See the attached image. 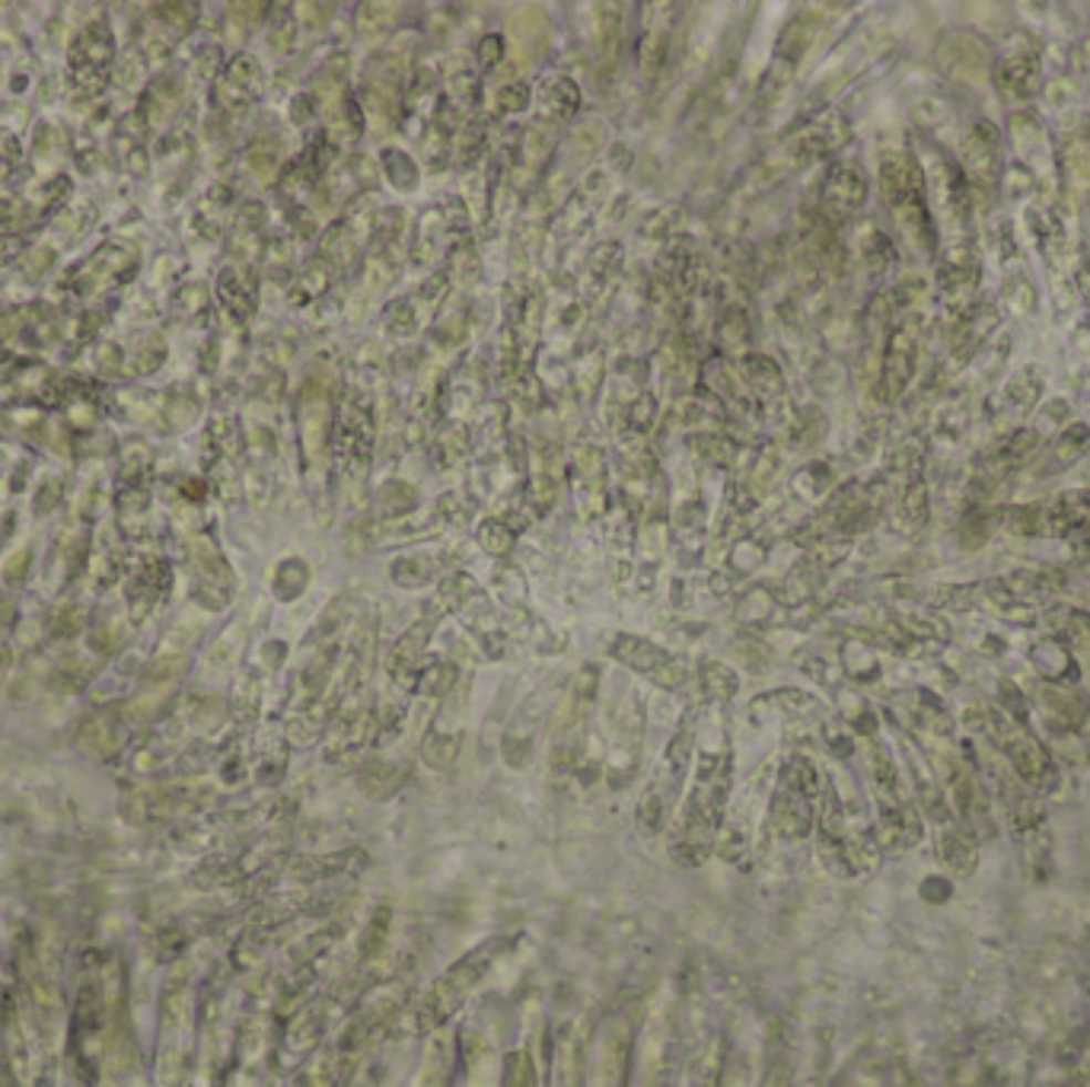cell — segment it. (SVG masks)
<instances>
[{"mask_svg":"<svg viewBox=\"0 0 1090 1087\" xmlns=\"http://www.w3.org/2000/svg\"><path fill=\"white\" fill-rule=\"evenodd\" d=\"M396 20H399V7H393V3H367V7H361L357 32H361V39L380 42V39H386L393 32Z\"/></svg>","mask_w":1090,"mask_h":1087,"instance_id":"cell-16","label":"cell"},{"mask_svg":"<svg viewBox=\"0 0 1090 1087\" xmlns=\"http://www.w3.org/2000/svg\"><path fill=\"white\" fill-rule=\"evenodd\" d=\"M501 58H505V39L501 35H485L479 42L481 71H491Z\"/></svg>","mask_w":1090,"mask_h":1087,"instance_id":"cell-48","label":"cell"},{"mask_svg":"<svg viewBox=\"0 0 1090 1087\" xmlns=\"http://www.w3.org/2000/svg\"><path fill=\"white\" fill-rule=\"evenodd\" d=\"M61 495V478H52L45 488H42V495H39V510H45V507H52L54 505V498Z\"/></svg>","mask_w":1090,"mask_h":1087,"instance_id":"cell-51","label":"cell"},{"mask_svg":"<svg viewBox=\"0 0 1090 1087\" xmlns=\"http://www.w3.org/2000/svg\"><path fill=\"white\" fill-rule=\"evenodd\" d=\"M481 147H485V122H469L466 132H463V141L456 144V163L463 169H476Z\"/></svg>","mask_w":1090,"mask_h":1087,"instance_id":"cell-32","label":"cell"},{"mask_svg":"<svg viewBox=\"0 0 1090 1087\" xmlns=\"http://www.w3.org/2000/svg\"><path fill=\"white\" fill-rule=\"evenodd\" d=\"M539 112L549 122L571 118L581 108V86L568 74H542L539 80Z\"/></svg>","mask_w":1090,"mask_h":1087,"instance_id":"cell-7","label":"cell"},{"mask_svg":"<svg viewBox=\"0 0 1090 1087\" xmlns=\"http://www.w3.org/2000/svg\"><path fill=\"white\" fill-rule=\"evenodd\" d=\"M150 451L141 444V441H132L128 447H125V453H122V476L128 478V482H134V478H141L147 469H150Z\"/></svg>","mask_w":1090,"mask_h":1087,"instance_id":"cell-41","label":"cell"},{"mask_svg":"<svg viewBox=\"0 0 1090 1087\" xmlns=\"http://www.w3.org/2000/svg\"><path fill=\"white\" fill-rule=\"evenodd\" d=\"M217 297L230 317L237 322H246L256 313V278L242 275L240 268H224L217 278Z\"/></svg>","mask_w":1090,"mask_h":1087,"instance_id":"cell-8","label":"cell"},{"mask_svg":"<svg viewBox=\"0 0 1090 1087\" xmlns=\"http://www.w3.org/2000/svg\"><path fill=\"white\" fill-rule=\"evenodd\" d=\"M744 380L759 393V396H781L785 393V376H781V367L771 361V358H762V354H749L744 358Z\"/></svg>","mask_w":1090,"mask_h":1087,"instance_id":"cell-15","label":"cell"},{"mask_svg":"<svg viewBox=\"0 0 1090 1087\" xmlns=\"http://www.w3.org/2000/svg\"><path fill=\"white\" fill-rule=\"evenodd\" d=\"M437 342H444V345H456L463 335H466V325L459 322V319H444L440 325H437Z\"/></svg>","mask_w":1090,"mask_h":1087,"instance_id":"cell-50","label":"cell"},{"mask_svg":"<svg viewBox=\"0 0 1090 1087\" xmlns=\"http://www.w3.org/2000/svg\"><path fill=\"white\" fill-rule=\"evenodd\" d=\"M268 10H271L268 3H233L230 7V17H227V39L230 42H242Z\"/></svg>","mask_w":1090,"mask_h":1087,"instance_id":"cell-24","label":"cell"},{"mask_svg":"<svg viewBox=\"0 0 1090 1087\" xmlns=\"http://www.w3.org/2000/svg\"><path fill=\"white\" fill-rule=\"evenodd\" d=\"M90 220H93V208L90 205H77V208H68V211L58 214L54 230H58V237L64 239V242H71V239H77L90 227Z\"/></svg>","mask_w":1090,"mask_h":1087,"instance_id":"cell-35","label":"cell"},{"mask_svg":"<svg viewBox=\"0 0 1090 1087\" xmlns=\"http://www.w3.org/2000/svg\"><path fill=\"white\" fill-rule=\"evenodd\" d=\"M364 132V112L354 100H345L329 118V144H354Z\"/></svg>","mask_w":1090,"mask_h":1087,"instance_id":"cell-17","label":"cell"},{"mask_svg":"<svg viewBox=\"0 0 1090 1087\" xmlns=\"http://www.w3.org/2000/svg\"><path fill=\"white\" fill-rule=\"evenodd\" d=\"M179 103H183V93H179V83L169 77H160L144 96V122L147 125H163L166 118H173L179 112Z\"/></svg>","mask_w":1090,"mask_h":1087,"instance_id":"cell-14","label":"cell"},{"mask_svg":"<svg viewBox=\"0 0 1090 1087\" xmlns=\"http://www.w3.org/2000/svg\"><path fill=\"white\" fill-rule=\"evenodd\" d=\"M527 106H530V86L527 83H510L495 96V112H501V115H517Z\"/></svg>","mask_w":1090,"mask_h":1087,"instance_id":"cell-40","label":"cell"},{"mask_svg":"<svg viewBox=\"0 0 1090 1087\" xmlns=\"http://www.w3.org/2000/svg\"><path fill=\"white\" fill-rule=\"evenodd\" d=\"M447 278L463 284V288H473L481 281V262L476 256V249L469 242H456L447 256Z\"/></svg>","mask_w":1090,"mask_h":1087,"instance_id":"cell-19","label":"cell"},{"mask_svg":"<svg viewBox=\"0 0 1090 1087\" xmlns=\"http://www.w3.org/2000/svg\"><path fill=\"white\" fill-rule=\"evenodd\" d=\"M208 307H211V297H208V288L205 284H198V281H191V284H183L179 291H176V297H173V310H176V317L179 319H201L205 313H208Z\"/></svg>","mask_w":1090,"mask_h":1087,"instance_id":"cell-23","label":"cell"},{"mask_svg":"<svg viewBox=\"0 0 1090 1087\" xmlns=\"http://www.w3.org/2000/svg\"><path fill=\"white\" fill-rule=\"evenodd\" d=\"M266 90V74L259 68V61L252 54H237L217 77V86H214V106L220 108L224 115L237 118L242 112L259 103Z\"/></svg>","mask_w":1090,"mask_h":1087,"instance_id":"cell-3","label":"cell"},{"mask_svg":"<svg viewBox=\"0 0 1090 1087\" xmlns=\"http://www.w3.org/2000/svg\"><path fill=\"white\" fill-rule=\"evenodd\" d=\"M329 281H332V275H329V262H325L322 256L310 259V262H307V268L300 271V278H297V303H303V300H313V297H322V293L329 291Z\"/></svg>","mask_w":1090,"mask_h":1087,"instance_id":"cell-22","label":"cell"},{"mask_svg":"<svg viewBox=\"0 0 1090 1087\" xmlns=\"http://www.w3.org/2000/svg\"><path fill=\"white\" fill-rule=\"evenodd\" d=\"M654 418H657V402H654L651 393H641V396L629 405V425L635 427L639 434H644L647 427L654 425Z\"/></svg>","mask_w":1090,"mask_h":1087,"instance_id":"cell-43","label":"cell"},{"mask_svg":"<svg viewBox=\"0 0 1090 1087\" xmlns=\"http://www.w3.org/2000/svg\"><path fill=\"white\" fill-rule=\"evenodd\" d=\"M383 166H386L390 183L402 188V191H412V188L418 186V166H415V159L408 157V154L390 147V151H383Z\"/></svg>","mask_w":1090,"mask_h":1087,"instance_id":"cell-25","label":"cell"},{"mask_svg":"<svg viewBox=\"0 0 1090 1087\" xmlns=\"http://www.w3.org/2000/svg\"><path fill=\"white\" fill-rule=\"evenodd\" d=\"M271 10H274V17H271V45L278 52H288L293 45V10L288 3L271 7Z\"/></svg>","mask_w":1090,"mask_h":1087,"instance_id":"cell-39","label":"cell"},{"mask_svg":"<svg viewBox=\"0 0 1090 1087\" xmlns=\"http://www.w3.org/2000/svg\"><path fill=\"white\" fill-rule=\"evenodd\" d=\"M246 159H249V169L256 173V176H271L274 169H278V159H281V144L274 141V137H262V141H256L252 147H249V154H246Z\"/></svg>","mask_w":1090,"mask_h":1087,"instance_id":"cell-30","label":"cell"},{"mask_svg":"<svg viewBox=\"0 0 1090 1087\" xmlns=\"http://www.w3.org/2000/svg\"><path fill=\"white\" fill-rule=\"evenodd\" d=\"M137 266H141V259H137V252H134L132 246L106 242L90 259H83L81 266L71 268L68 288H74L83 297H96V293H106L112 288L128 284Z\"/></svg>","mask_w":1090,"mask_h":1087,"instance_id":"cell-1","label":"cell"},{"mask_svg":"<svg viewBox=\"0 0 1090 1087\" xmlns=\"http://www.w3.org/2000/svg\"><path fill=\"white\" fill-rule=\"evenodd\" d=\"M851 137L849 122L842 115H820L788 137V154L795 159H817L839 151Z\"/></svg>","mask_w":1090,"mask_h":1087,"instance_id":"cell-4","label":"cell"},{"mask_svg":"<svg viewBox=\"0 0 1090 1087\" xmlns=\"http://www.w3.org/2000/svg\"><path fill=\"white\" fill-rule=\"evenodd\" d=\"M600 380H603V351H586L584 358L578 361V367H574V386H578L581 396L590 398L596 393Z\"/></svg>","mask_w":1090,"mask_h":1087,"instance_id":"cell-29","label":"cell"},{"mask_svg":"<svg viewBox=\"0 0 1090 1087\" xmlns=\"http://www.w3.org/2000/svg\"><path fill=\"white\" fill-rule=\"evenodd\" d=\"M447 275L440 271V275H434V278H427L425 284L418 288V293L412 297V307H415V317H418V322L422 319H427V317H434V310L440 307V300H444V293H447Z\"/></svg>","mask_w":1090,"mask_h":1087,"instance_id":"cell-28","label":"cell"},{"mask_svg":"<svg viewBox=\"0 0 1090 1087\" xmlns=\"http://www.w3.org/2000/svg\"><path fill=\"white\" fill-rule=\"evenodd\" d=\"M469 451V427L466 425H450L444 434H440V459L444 463H459L463 456Z\"/></svg>","mask_w":1090,"mask_h":1087,"instance_id":"cell-38","label":"cell"},{"mask_svg":"<svg viewBox=\"0 0 1090 1087\" xmlns=\"http://www.w3.org/2000/svg\"><path fill=\"white\" fill-rule=\"evenodd\" d=\"M52 262H54V249L49 246V242H42V246H32V249L27 252L29 278H39V275H45V271L52 268Z\"/></svg>","mask_w":1090,"mask_h":1087,"instance_id":"cell-47","label":"cell"},{"mask_svg":"<svg viewBox=\"0 0 1090 1087\" xmlns=\"http://www.w3.org/2000/svg\"><path fill=\"white\" fill-rule=\"evenodd\" d=\"M198 398L188 393L186 386H176L169 390L166 398H163V418L169 422L173 427H188L195 418H198Z\"/></svg>","mask_w":1090,"mask_h":1087,"instance_id":"cell-21","label":"cell"},{"mask_svg":"<svg viewBox=\"0 0 1090 1087\" xmlns=\"http://www.w3.org/2000/svg\"><path fill=\"white\" fill-rule=\"evenodd\" d=\"M864 195H868V183L861 169L854 163H839L829 169L823 183V214L839 224L864 205Z\"/></svg>","mask_w":1090,"mask_h":1087,"instance_id":"cell-5","label":"cell"},{"mask_svg":"<svg viewBox=\"0 0 1090 1087\" xmlns=\"http://www.w3.org/2000/svg\"><path fill=\"white\" fill-rule=\"evenodd\" d=\"M262 220H266V211L259 205H246L237 217L230 246L240 259H256L262 252Z\"/></svg>","mask_w":1090,"mask_h":1087,"instance_id":"cell-12","label":"cell"},{"mask_svg":"<svg viewBox=\"0 0 1090 1087\" xmlns=\"http://www.w3.org/2000/svg\"><path fill=\"white\" fill-rule=\"evenodd\" d=\"M227 205H230V188L227 186H214L205 195V201L198 208V220L208 224V237H217V227H220V217L227 211Z\"/></svg>","mask_w":1090,"mask_h":1087,"instance_id":"cell-33","label":"cell"},{"mask_svg":"<svg viewBox=\"0 0 1090 1087\" xmlns=\"http://www.w3.org/2000/svg\"><path fill=\"white\" fill-rule=\"evenodd\" d=\"M125 144H132V147H128V154H125V166L132 169V176H147V169H150V157H147V151H144L141 144H134V141H125Z\"/></svg>","mask_w":1090,"mask_h":1087,"instance_id":"cell-49","label":"cell"},{"mask_svg":"<svg viewBox=\"0 0 1090 1087\" xmlns=\"http://www.w3.org/2000/svg\"><path fill=\"white\" fill-rule=\"evenodd\" d=\"M13 390L23 398H49L58 393V380L45 364H27L13 373Z\"/></svg>","mask_w":1090,"mask_h":1087,"instance_id":"cell-18","label":"cell"},{"mask_svg":"<svg viewBox=\"0 0 1090 1087\" xmlns=\"http://www.w3.org/2000/svg\"><path fill=\"white\" fill-rule=\"evenodd\" d=\"M122 351H125V376H144L166 361V339L160 332H134Z\"/></svg>","mask_w":1090,"mask_h":1087,"instance_id":"cell-11","label":"cell"},{"mask_svg":"<svg viewBox=\"0 0 1090 1087\" xmlns=\"http://www.w3.org/2000/svg\"><path fill=\"white\" fill-rule=\"evenodd\" d=\"M217 68H220V49H217V45H205V49L198 52V58H195V64H191V71H195V77L198 80L220 77Z\"/></svg>","mask_w":1090,"mask_h":1087,"instance_id":"cell-45","label":"cell"},{"mask_svg":"<svg viewBox=\"0 0 1090 1087\" xmlns=\"http://www.w3.org/2000/svg\"><path fill=\"white\" fill-rule=\"evenodd\" d=\"M122 398V412L132 418V422H137V425H154V427H160L163 431V402L160 405H150V393H125V396H118Z\"/></svg>","mask_w":1090,"mask_h":1087,"instance_id":"cell-26","label":"cell"},{"mask_svg":"<svg viewBox=\"0 0 1090 1087\" xmlns=\"http://www.w3.org/2000/svg\"><path fill=\"white\" fill-rule=\"evenodd\" d=\"M444 220H437V211H427L425 220L418 224V237H415V259L418 262H430L440 249L444 239Z\"/></svg>","mask_w":1090,"mask_h":1087,"instance_id":"cell-27","label":"cell"},{"mask_svg":"<svg viewBox=\"0 0 1090 1087\" xmlns=\"http://www.w3.org/2000/svg\"><path fill=\"white\" fill-rule=\"evenodd\" d=\"M20 163V144L17 137L7 132H0V179H7Z\"/></svg>","mask_w":1090,"mask_h":1087,"instance_id":"cell-46","label":"cell"},{"mask_svg":"<svg viewBox=\"0 0 1090 1087\" xmlns=\"http://www.w3.org/2000/svg\"><path fill=\"white\" fill-rule=\"evenodd\" d=\"M96 371L103 376H125V351H122V345L106 342V345L96 348Z\"/></svg>","mask_w":1090,"mask_h":1087,"instance_id":"cell-44","label":"cell"},{"mask_svg":"<svg viewBox=\"0 0 1090 1087\" xmlns=\"http://www.w3.org/2000/svg\"><path fill=\"white\" fill-rule=\"evenodd\" d=\"M556 141H559L556 122H549V118H539V122H532L530 128H527V134L520 137L517 169H523V173L536 176V173L546 166V159H549V154H552Z\"/></svg>","mask_w":1090,"mask_h":1087,"instance_id":"cell-10","label":"cell"},{"mask_svg":"<svg viewBox=\"0 0 1090 1087\" xmlns=\"http://www.w3.org/2000/svg\"><path fill=\"white\" fill-rule=\"evenodd\" d=\"M692 447L702 453V456L715 459V463H727L734 456V444L724 434H695L692 437Z\"/></svg>","mask_w":1090,"mask_h":1087,"instance_id":"cell-42","label":"cell"},{"mask_svg":"<svg viewBox=\"0 0 1090 1087\" xmlns=\"http://www.w3.org/2000/svg\"><path fill=\"white\" fill-rule=\"evenodd\" d=\"M669 49V29L666 27H651L647 35H644V45H641V64L644 71L657 74L661 64H664V54Z\"/></svg>","mask_w":1090,"mask_h":1087,"instance_id":"cell-31","label":"cell"},{"mask_svg":"<svg viewBox=\"0 0 1090 1087\" xmlns=\"http://www.w3.org/2000/svg\"><path fill=\"white\" fill-rule=\"evenodd\" d=\"M195 13H198L195 3H157V7H150V13L144 20V32L160 35L173 45L195 27Z\"/></svg>","mask_w":1090,"mask_h":1087,"instance_id":"cell-9","label":"cell"},{"mask_svg":"<svg viewBox=\"0 0 1090 1087\" xmlns=\"http://www.w3.org/2000/svg\"><path fill=\"white\" fill-rule=\"evenodd\" d=\"M450 147V134L440 132L437 125H430L425 137H422V159H425L427 166H444Z\"/></svg>","mask_w":1090,"mask_h":1087,"instance_id":"cell-37","label":"cell"},{"mask_svg":"<svg viewBox=\"0 0 1090 1087\" xmlns=\"http://www.w3.org/2000/svg\"><path fill=\"white\" fill-rule=\"evenodd\" d=\"M915 367V329L912 325H900L890 335V348H886V364H883V380H880V396L893 398L903 393V386L912 376Z\"/></svg>","mask_w":1090,"mask_h":1087,"instance_id":"cell-6","label":"cell"},{"mask_svg":"<svg viewBox=\"0 0 1090 1087\" xmlns=\"http://www.w3.org/2000/svg\"><path fill=\"white\" fill-rule=\"evenodd\" d=\"M386 329H390L396 339H408V335L418 332V317H415L412 300L402 297L396 303H390V310H386Z\"/></svg>","mask_w":1090,"mask_h":1087,"instance_id":"cell-34","label":"cell"},{"mask_svg":"<svg viewBox=\"0 0 1090 1087\" xmlns=\"http://www.w3.org/2000/svg\"><path fill=\"white\" fill-rule=\"evenodd\" d=\"M749 313H746L740 303H730L724 307V313L718 317V345L724 354H744L749 348Z\"/></svg>","mask_w":1090,"mask_h":1087,"instance_id":"cell-13","label":"cell"},{"mask_svg":"<svg viewBox=\"0 0 1090 1087\" xmlns=\"http://www.w3.org/2000/svg\"><path fill=\"white\" fill-rule=\"evenodd\" d=\"M112 58H115V39L106 23L96 20V23L83 27L81 35L71 45V74H74V86L83 96H96L106 86Z\"/></svg>","mask_w":1090,"mask_h":1087,"instance_id":"cell-2","label":"cell"},{"mask_svg":"<svg viewBox=\"0 0 1090 1087\" xmlns=\"http://www.w3.org/2000/svg\"><path fill=\"white\" fill-rule=\"evenodd\" d=\"M622 10L615 3H603L596 7V49L603 54V61H612L619 52L622 42Z\"/></svg>","mask_w":1090,"mask_h":1087,"instance_id":"cell-20","label":"cell"},{"mask_svg":"<svg viewBox=\"0 0 1090 1087\" xmlns=\"http://www.w3.org/2000/svg\"><path fill=\"white\" fill-rule=\"evenodd\" d=\"M29 220H32L29 205L17 201V198H3V201H0V237H13V234H20L23 227H29Z\"/></svg>","mask_w":1090,"mask_h":1087,"instance_id":"cell-36","label":"cell"}]
</instances>
